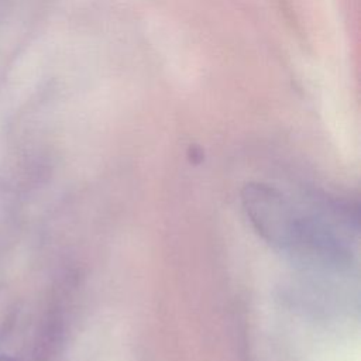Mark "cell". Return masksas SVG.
<instances>
[{"label":"cell","instance_id":"obj_2","mask_svg":"<svg viewBox=\"0 0 361 361\" xmlns=\"http://www.w3.org/2000/svg\"><path fill=\"white\" fill-rule=\"evenodd\" d=\"M0 361H16V360H13V358H10V357H6V355H1V357H0Z\"/></svg>","mask_w":361,"mask_h":361},{"label":"cell","instance_id":"obj_1","mask_svg":"<svg viewBox=\"0 0 361 361\" xmlns=\"http://www.w3.org/2000/svg\"><path fill=\"white\" fill-rule=\"evenodd\" d=\"M244 202L251 221L271 241L285 244L293 237V233L299 231L290 207L272 189L250 185L245 188Z\"/></svg>","mask_w":361,"mask_h":361}]
</instances>
